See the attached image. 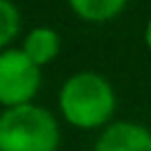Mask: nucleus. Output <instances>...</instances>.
<instances>
[{
    "label": "nucleus",
    "instance_id": "obj_4",
    "mask_svg": "<svg viewBox=\"0 0 151 151\" xmlns=\"http://www.w3.org/2000/svg\"><path fill=\"white\" fill-rule=\"evenodd\" d=\"M94 151H151V132L137 123H116L104 130Z\"/></svg>",
    "mask_w": 151,
    "mask_h": 151
},
{
    "label": "nucleus",
    "instance_id": "obj_5",
    "mask_svg": "<svg viewBox=\"0 0 151 151\" xmlns=\"http://www.w3.org/2000/svg\"><path fill=\"white\" fill-rule=\"evenodd\" d=\"M57 52H59V35L52 28H33L24 42V54L35 66L52 61L57 57Z\"/></svg>",
    "mask_w": 151,
    "mask_h": 151
},
{
    "label": "nucleus",
    "instance_id": "obj_2",
    "mask_svg": "<svg viewBox=\"0 0 151 151\" xmlns=\"http://www.w3.org/2000/svg\"><path fill=\"white\" fill-rule=\"evenodd\" d=\"M59 127L50 111L24 104L0 116V151H57Z\"/></svg>",
    "mask_w": 151,
    "mask_h": 151
},
{
    "label": "nucleus",
    "instance_id": "obj_8",
    "mask_svg": "<svg viewBox=\"0 0 151 151\" xmlns=\"http://www.w3.org/2000/svg\"><path fill=\"white\" fill-rule=\"evenodd\" d=\"M146 45H149V50H151V21H149V26H146Z\"/></svg>",
    "mask_w": 151,
    "mask_h": 151
},
{
    "label": "nucleus",
    "instance_id": "obj_1",
    "mask_svg": "<svg viewBox=\"0 0 151 151\" xmlns=\"http://www.w3.org/2000/svg\"><path fill=\"white\" fill-rule=\"evenodd\" d=\"M59 106L64 118L76 127H99L111 118L116 109V97L111 85L101 76L85 71L71 76L64 83Z\"/></svg>",
    "mask_w": 151,
    "mask_h": 151
},
{
    "label": "nucleus",
    "instance_id": "obj_7",
    "mask_svg": "<svg viewBox=\"0 0 151 151\" xmlns=\"http://www.w3.org/2000/svg\"><path fill=\"white\" fill-rule=\"evenodd\" d=\"M19 33V12L9 0H0V47Z\"/></svg>",
    "mask_w": 151,
    "mask_h": 151
},
{
    "label": "nucleus",
    "instance_id": "obj_6",
    "mask_svg": "<svg viewBox=\"0 0 151 151\" xmlns=\"http://www.w3.org/2000/svg\"><path fill=\"white\" fill-rule=\"evenodd\" d=\"M73 12L87 21H106L113 19L127 0H68Z\"/></svg>",
    "mask_w": 151,
    "mask_h": 151
},
{
    "label": "nucleus",
    "instance_id": "obj_3",
    "mask_svg": "<svg viewBox=\"0 0 151 151\" xmlns=\"http://www.w3.org/2000/svg\"><path fill=\"white\" fill-rule=\"evenodd\" d=\"M40 87V66H35L24 50H7L0 54V104L14 109L31 104Z\"/></svg>",
    "mask_w": 151,
    "mask_h": 151
}]
</instances>
